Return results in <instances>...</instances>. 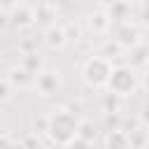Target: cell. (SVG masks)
<instances>
[{
	"label": "cell",
	"instance_id": "1",
	"mask_svg": "<svg viewBox=\"0 0 149 149\" xmlns=\"http://www.w3.org/2000/svg\"><path fill=\"white\" fill-rule=\"evenodd\" d=\"M79 123L81 119H77L70 109H54L49 112V128H47V140L49 144L56 147H68L72 142V137L79 133Z\"/></svg>",
	"mask_w": 149,
	"mask_h": 149
},
{
	"label": "cell",
	"instance_id": "2",
	"mask_svg": "<svg viewBox=\"0 0 149 149\" xmlns=\"http://www.w3.org/2000/svg\"><path fill=\"white\" fill-rule=\"evenodd\" d=\"M112 70H114L112 61L98 54V56H91V58L84 63V68H81V79H84V84L91 86V88H107L109 77H112Z\"/></svg>",
	"mask_w": 149,
	"mask_h": 149
},
{
	"label": "cell",
	"instance_id": "3",
	"mask_svg": "<svg viewBox=\"0 0 149 149\" xmlns=\"http://www.w3.org/2000/svg\"><path fill=\"white\" fill-rule=\"evenodd\" d=\"M140 86V79H137V72L133 65H114L112 70V77H109V84L107 88L121 98H130Z\"/></svg>",
	"mask_w": 149,
	"mask_h": 149
},
{
	"label": "cell",
	"instance_id": "4",
	"mask_svg": "<svg viewBox=\"0 0 149 149\" xmlns=\"http://www.w3.org/2000/svg\"><path fill=\"white\" fill-rule=\"evenodd\" d=\"M7 21H9V26L12 28H16V30H28V28H33L35 23H37V12L33 9V7H28V5H16L12 12H7Z\"/></svg>",
	"mask_w": 149,
	"mask_h": 149
},
{
	"label": "cell",
	"instance_id": "5",
	"mask_svg": "<svg viewBox=\"0 0 149 149\" xmlns=\"http://www.w3.org/2000/svg\"><path fill=\"white\" fill-rule=\"evenodd\" d=\"M61 84H63V79H61V72H58V70H47V68H44V70L35 77V91H37L42 98L58 93V91H61Z\"/></svg>",
	"mask_w": 149,
	"mask_h": 149
},
{
	"label": "cell",
	"instance_id": "6",
	"mask_svg": "<svg viewBox=\"0 0 149 149\" xmlns=\"http://www.w3.org/2000/svg\"><path fill=\"white\" fill-rule=\"evenodd\" d=\"M114 40H116L126 51H130V49H135L137 44H142V33H140L137 26H133V23H128V21H121L119 28L114 30Z\"/></svg>",
	"mask_w": 149,
	"mask_h": 149
},
{
	"label": "cell",
	"instance_id": "7",
	"mask_svg": "<svg viewBox=\"0 0 149 149\" xmlns=\"http://www.w3.org/2000/svg\"><path fill=\"white\" fill-rule=\"evenodd\" d=\"M42 42L51 49V51H61L68 42H70V37H68V33H65V26H49V28H44V33H42Z\"/></svg>",
	"mask_w": 149,
	"mask_h": 149
},
{
	"label": "cell",
	"instance_id": "8",
	"mask_svg": "<svg viewBox=\"0 0 149 149\" xmlns=\"http://www.w3.org/2000/svg\"><path fill=\"white\" fill-rule=\"evenodd\" d=\"M14 86H16V91L19 88H28V86H35V74L33 72H28L21 63L16 65V68H12V70H7V74H5Z\"/></svg>",
	"mask_w": 149,
	"mask_h": 149
},
{
	"label": "cell",
	"instance_id": "9",
	"mask_svg": "<svg viewBox=\"0 0 149 149\" xmlns=\"http://www.w3.org/2000/svg\"><path fill=\"white\" fill-rule=\"evenodd\" d=\"M102 144H105L107 149H123V147H133V144H130V133H128V130H123V128H109V130H107V135H105V140H102Z\"/></svg>",
	"mask_w": 149,
	"mask_h": 149
},
{
	"label": "cell",
	"instance_id": "10",
	"mask_svg": "<svg viewBox=\"0 0 149 149\" xmlns=\"http://www.w3.org/2000/svg\"><path fill=\"white\" fill-rule=\"evenodd\" d=\"M112 16H109V12L107 9H98V12H93V14H88V28L93 30V33H107L109 30V26H112Z\"/></svg>",
	"mask_w": 149,
	"mask_h": 149
},
{
	"label": "cell",
	"instance_id": "11",
	"mask_svg": "<svg viewBox=\"0 0 149 149\" xmlns=\"http://www.w3.org/2000/svg\"><path fill=\"white\" fill-rule=\"evenodd\" d=\"M21 65L37 77V74L44 70V58L37 54V49H35V51H23V54H21Z\"/></svg>",
	"mask_w": 149,
	"mask_h": 149
},
{
	"label": "cell",
	"instance_id": "12",
	"mask_svg": "<svg viewBox=\"0 0 149 149\" xmlns=\"http://www.w3.org/2000/svg\"><path fill=\"white\" fill-rule=\"evenodd\" d=\"M35 12H37V23H42L44 28L54 26V19H56V14H58V9H56L54 2H42Z\"/></svg>",
	"mask_w": 149,
	"mask_h": 149
},
{
	"label": "cell",
	"instance_id": "13",
	"mask_svg": "<svg viewBox=\"0 0 149 149\" xmlns=\"http://www.w3.org/2000/svg\"><path fill=\"white\" fill-rule=\"evenodd\" d=\"M77 135H81L86 142H95V137H98V130H95V123L93 121H88V119H81V123H79V133Z\"/></svg>",
	"mask_w": 149,
	"mask_h": 149
},
{
	"label": "cell",
	"instance_id": "14",
	"mask_svg": "<svg viewBox=\"0 0 149 149\" xmlns=\"http://www.w3.org/2000/svg\"><path fill=\"white\" fill-rule=\"evenodd\" d=\"M121 51H123V47H121L116 40H109V42H105V44L100 47V56H105V58H109V61L119 58Z\"/></svg>",
	"mask_w": 149,
	"mask_h": 149
},
{
	"label": "cell",
	"instance_id": "15",
	"mask_svg": "<svg viewBox=\"0 0 149 149\" xmlns=\"http://www.w3.org/2000/svg\"><path fill=\"white\" fill-rule=\"evenodd\" d=\"M119 100H123V98L107 88V93H102V109L105 112H119Z\"/></svg>",
	"mask_w": 149,
	"mask_h": 149
},
{
	"label": "cell",
	"instance_id": "16",
	"mask_svg": "<svg viewBox=\"0 0 149 149\" xmlns=\"http://www.w3.org/2000/svg\"><path fill=\"white\" fill-rule=\"evenodd\" d=\"M14 91H16V86H14L7 77H2V81H0V102L7 105V102L14 98Z\"/></svg>",
	"mask_w": 149,
	"mask_h": 149
},
{
	"label": "cell",
	"instance_id": "17",
	"mask_svg": "<svg viewBox=\"0 0 149 149\" xmlns=\"http://www.w3.org/2000/svg\"><path fill=\"white\" fill-rule=\"evenodd\" d=\"M47 128H49V114H44V116H37V119L33 121V130H35V133H40V135H47Z\"/></svg>",
	"mask_w": 149,
	"mask_h": 149
},
{
	"label": "cell",
	"instance_id": "18",
	"mask_svg": "<svg viewBox=\"0 0 149 149\" xmlns=\"http://www.w3.org/2000/svg\"><path fill=\"white\" fill-rule=\"evenodd\" d=\"M40 144L42 142H40V137H37L35 130H30V135H26V137L19 140V147H40Z\"/></svg>",
	"mask_w": 149,
	"mask_h": 149
},
{
	"label": "cell",
	"instance_id": "19",
	"mask_svg": "<svg viewBox=\"0 0 149 149\" xmlns=\"http://www.w3.org/2000/svg\"><path fill=\"white\" fill-rule=\"evenodd\" d=\"M54 5H56V9L63 12V14H68V12L74 9V0H54Z\"/></svg>",
	"mask_w": 149,
	"mask_h": 149
},
{
	"label": "cell",
	"instance_id": "20",
	"mask_svg": "<svg viewBox=\"0 0 149 149\" xmlns=\"http://www.w3.org/2000/svg\"><path fill=\"white\" fill-rule=\"evenodd\" d=\"M65 33H68L70 40H79V37H81V28H79L77 23H68V26H65Z\"/></svg>",
	"mask_w": 149,
	"mask_h": 149
},
{
	"label": "cell",
	"instance_id": "21",
	"mask_svg": "<svg viewBox=\"0 0 149 149\" xmlns=\"http://www.w3.org/2000/svg\"><path fill=\"white\" fill-rule=\"evenodd\" d=\"M23 0H0V9H2V14H7V12H12L16 5H21Z\"/></svg>",
	"mask_w": 149,
	"mask_h": 149
},
{
	"label": "cell",
	"instance_id": "22",
	"mask_svg": "<svg viewBox=\"0 0 149 149\" xmlns=\"http://www.w3.org/2000/svg\"><path fill=\"white\" fill-rule=\"evenodd\" d=\"M14 144H19V140H12L7 133L0 135V149H5V147H14Z\"/></svg>",
	"mask_w": 149,
	"mask_h": 149
},
{
	"label": "cell",
	"instance_id": "23",
	"mask_svg": "<svg viewBox=\"0 0 149 149\" xmlns=\"http://www.w3.org/2000/svg\"><path fill=\"white\" fill-rule=\"evenodd\" d=\"M98 2H100V9H107V12H109V9H112L119 0H98Z\"/></svg>",
	"mask_w": 149,
	"mask_h": 149
},
{
	"label": "cell",
	"instance_id": "24",
	"mask_svg": "<svg viewBox=\"0 0 149 149\" xmlns=\"http://www.w3.org/2000/svg\"><path fill=\"white\" fill-rule=\"evenodd\" d=\"M140 121H142V123H149V105H144V107H142V114H140Z\"/></svg>",
	"mask_w": 149,
	"mask_h": 149
},
{
	"label": "cell",
	"instance_id": "25",
	"mask_svg": "<svg viewBox=\"0 0 149 149\" xmlns=\"http://www.w3.org/2000/svg\"><path fill=\"white\" fill-rule=\"evenodd\" d=\"M142 21L149 23V0H144V7H142Z\"/></svg>",
	"mask_w": 149,
	"mask_h": 149
},
{
	"label": "cell",
	"instance_id": "26",
	"mask_svg": "<svg viewBox=\"0 0 149 149\" xmlns=\"http://www.w3.org/2000/svg\"><path fill=\"white\" fill-rule=\"evenodd\" d=\"M121 2H126V5H133V2H137V0H121Z\"/></svg>",
	"mask_w": 149,
	"mask_h": 149
},
{
	"label": "cell",
	"instance_id": "27",
	"mask_svg": "<svg viewBox=\"0 0 149 149\" xmlns=\"http://www.w3.org/2000/svg\"><path fill=\"white\" fill-rule=\"evenodd\" d=\"M144 147H149V133H147V144H144Z\"/></svg>",
	"mask_w": 149,
	"mask_h": 149
}]
</instances>
